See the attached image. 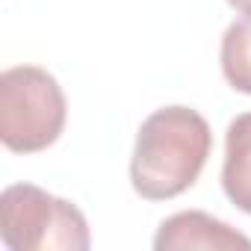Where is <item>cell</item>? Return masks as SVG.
Listing matches in <instances>:
<instances>
[{
  "label": "cell",
  "instance_id": "obj_1",
  "mask_svg": "<svg viewBox=\"0 0 251 251\" xmlns=\"http://www.w3.org/2000/svg\"><path fill=\"white\" fill-rule=\"evenodd\" d=\"M213 151L207 118L183 103L154 109L136 133L130 157V183L145 201L183 195L201 177Z\"/></svg>",
  "mask_w": 251,
  "mask_h": 251
},
{
  "label": "cell",
  "instance_id": "obj_2",
  "mask_svg": "<svg viewBox=\"0 0 251 251\" xmlns=\"http://www.w3.org/2000/svg\"><path fill=\"white\" fill-rule=\"evenodd\" d=\"M68 100L42 65H12L0 74V139L12 154L48 151L65 130Z\"/></svg>",
  "mask_w": 251,
  "mask_h": 251
},
{
  "label": "cell",
  "instance_id": "obj_3",
  "mask_svg": "<svg viewBox=\"0 0 251 251\" xmlns=\"http://www.w3.org/2000/svg\"><path fill=\"white\" fill-rule=\"evenodd\" d=\"M0 242L9 251H86L92 233L77 204L36 183H12L0 192Z\"/></svg>",
  "mask_w": 251,
  "mask_h": 251
},
{
  "label": "cell",
  "instance_id": "obj_4",
  "mask_svg": "<svg viewBox=\"0 0 251 251\" xmlns=\"http://www.w3.org/2000/svg\"><path fill=\"white\" fill-rule=\"evenodd\" d=\"M154 248L157 251H230V248H251V239L204 210H180L160 222Z\"/></svg>",
  "mask_w": 251,
  "mask_h": 251
},
{
  "label": "cell",
  "instance_id": "obj_5",
  "mask_svg": "<svg viewBox=\"0 0 251 251\" xmlns=\"http://www.w3.org/2000/svg\"><path fill=\"white\" fill-rule=\"evenodd\" d=\"M222 189L236 210L251 216V112H242L227 124Z\"/></svg>",
  "mask_w": 251,
  "mask_h": 251
},
{
  "label": "cell",
  "instance_id": "obj_6",
  "mask_svg": "<svg viewBox=\"0 0 251 251\" xmlns=\"http://www.w3.org/2000/svg\"><path fill=\"white\" fill-rule=\"evenodd\" d=\"M219 62H222V74L230 83V89L251 95V15L236 18L225 30Z\"/></svg>",
  "mask_w": 251,
  "mask_h": 251
},
{
  "label": "cell",
  "instance_id": "obj_7",
  "mask_svg": "<svg viewBox=\"0 0 251 251\" xmlns=\"http://www.w3.org/2000/svg\"><path fill=\"white\" fill-rule=\"evenodd\" d=\"M227 3H230L236 12H242V15H251V0H227Z\"/></svg>",
  "mask_w": 251,
  "mask_h": 251
}]
</instances>
